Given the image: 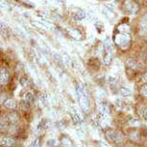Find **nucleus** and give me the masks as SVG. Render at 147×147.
Returning a JSON list of instances; mask_svg holds the SVG:
<instances>
[{
  "label": "nucleus",
  "instance_id": "nucleus-26",
  "mask_svg": "<svg viewBox=\"0 0 147 147\" xmlns=\"http://www.w3.org/2000/svg\"><path fill=\"white\" fill-rule=\"evenodd\" d=\"M140 94L142 95L143 97L147 98V85H143L140 89Z\"/></svg>",
  "mask_w": 147,
  "mask_h": 147
},
{
  "label": "nucleus",
  "instance_id": "nucleus-10",
  "mask_svg": "<svg viewBox=\"0 0 147 147\" xmlns=\"http://www.w3.org/2000/svg\"><path fill=\"white\" fill-rule=\"evenodd\" d=\"M3 106L8 109H15L16 107V103L13 98H8L6 101H4Z\"/></svg>",
  "mask_w": 147,
  "mask_h": 147
},
{
  "label": "nucleus",
  "instance_id": "nucleus-24",
  "mask_svg": "<svg viewBox=\"0 0 147 147\" xmlns=\"http://www.w3.org/2000/svg\"><path fill=\"white\" fill-rule=\"evenodd\" d=\"M108 81H109V83L111 84V86H115V85H116V79H115V77H108Z\"/></svg>",
  "mask_w": 147,
  "mask_h": 147
},
{
  "label": "nucleus",
  "instance_id": "nucleus-20",
  "mask_svg": "<svg viewBox=\"0 0 147 147\" xmlns=\"http://www.w3.org/2000/svg\"><path fill=\"white\" fill-rule=\"evenodd\" d=\"M57 146V140L55 138H51L46 142V147H56Z\"/></svg>",
  "mask_w": 147,
  "mask_h": 147
},
{
  "label": "nucleus",
  "instance_id": "nucleus-7",
  "mask_svg": "<svg viewBox=\"0 0 147 147\" xmlns=\"http://www.w3.org/2000/svg\"><path fill=\"white\" fill-rule=\"evenodd\" d=\"M138 28L141 34H146L147 33V14L141 16L140 23H138Z\"/></svg>",
  "mask_w": 147,
  "mask_h": 147
},
{
  "label": "nucleus",
  "instance_id": "nucleus-15",
  "mask_svg": "<svg viewBox=\"0 0 147 147\" xmlns=\"http://www.w3.org/2000/svg\"><path fill=\"white\" fill-rule=\"evenodd\" d=\"M117 30L121 33H129L130 32V26L126 23L119 24L117 27Z\"/></svg>",
  "mask_w": 147,
  "mask_h": 147
},
{
  "label": "nucleus",
  "instance_id": "nucleus-5",
  "mask_svg": "<svg viewBox=\"0 0 147 147\" xmlns=\"http://www.w3.org/2000/svg\"><path fill=\"white\" fill-rule=\"evenodd\" d=\"M16 144V140L12 137H0V145L3 147H13Z\"/></svg>",
  "mask_w": 147,
  "mask_h": 147
},
{
  "label": "nucleus",
  "instance_id": "nucleus-21",
  "mask_svg": "<svg viewBox=\"0 0 147 147\" xmlns=\"http://www.w3.org/2000/svg\"><path fill=\"white\" fill-rule=\"evenodd\" d=\"M25 100L27 102H29L30 104H32L33 102H34V96H33V94L32 93H30V92H28V93H26V95H25Z\"/></svg>",
  "mask_w": 147,
  "mask_h": 147
},
{
  "label": "nucleus",
  "instance_id": "nucleus-17",
  "mask_svg": "<svg viewBox=\"0 0 147 147\" xmlns=\"http://www.w3.org/2000/svg\"><path fill=\"white\" fill-rule=\"evenodd\" d=\"M112 54L113 53H110V52H106V54L104 55V57H103V63L106 66H110L111 62H112Z\"/></svg>",
  "mask_w": 147,
  "mask_h": 147
},
{
  "label": "nucleus",
  "instance_id": "nucleus-9",
  "mask_svg": "<svg viewBox=\"0 0 147 147\" xmlns=\"http://www.w3.org/2000/svg\"><path fill=\"white\" fill-rule=\"evenodd\" d=\"M68 34L70 35V37H72V38L74 39V40H76V41L82 40V37H83L82 33L80 32L78 29H76V28L68 29Z\"/></svg>",
  "mask_w": 147,
  "mask_h": 147
},
{
  "label": "nucleus",
  "instance_id": "nucleus-23",
  "mask_svg": "<svg viewBox=\"0 0 147 147\" xmlns=\"http://www.w3.org/2000/svg\"><path fill=\"white\" fill-rule=\"evenodd\" d=\"M61 141H62V143H63L65 146H66V147H69V146L71 145V144H70V141H69V139H68V138L66 137H62V140H61Z\"/></svg>",
  "mask_w": 147,
  "mask_h": 147
},
{
  "label": "nucleus",
  "instance_id": "nucleus-2",
  "mask_svg": "<svg viewBox=\"0 0 147 147\" xmlns=\"http://www.w3.org/2000/svg\"><path fill=\"white\" fill-rule=\"evenodd\" d=\"M131 42V37H130L129 33H121L118 32L115 36V43L120 48L124 49Z\"/></svg>",
  "mask_w": 147,
  "mask_h": 147
},
{
  "label": "nucleus",
  "instance_id": "nucleus-27",
  "mask_svg": "<svg viewBox=\"0 0 147 147\" xmlns=\"http://www.w3.org/2000/svg\"><path fill=\"white\" fill-rule=\"evenodd\" d=\"M31 147H40V137H37L35 139V141L33 142L32 146Z\"/></svg>",
  "mask_w": 147,
  "mask_h": 147
},
{
  "label": "nucleus",
  "instance_id": "nucleus-1",
  "mask_svg": "<svg viewBox=\"0 0 147 147\" xmlns=\"http://www.w3.org/2000/svg\"><path fill=\"white\" fill-rule=\"evenodd\" d=\"M77 95H78V100L81 109L84 110L86 113H88L90 110V95H88V89L83 84L77 85Z\"/></svg>",
  "mask_w": 147,
  "mask_h": 147
},
{
  "label": "nucleus",
  "instance_id": "nucleus-29",
  "mask_svg": "<svg viewBox=\"0 0 147 147\" xmlns=\"http://www.w3.org/2000/svg\"><path fill=\"white\" fill-rule=\"evenodd\" d=\"M40 100H41V103L44 105V106H47V100H46V97L45 96H41V98H40Z\"/></svg>",
  "mask_w": 147,
  "mask_h": 147
},
{
  "label": "nucleus",
  "instance_id": "nucleus-8",
  "mask_svg": "<svg viewBox=\"0 0 147 147\" xmlns=\"http://www.w3.org/2000/svg\"><path fill=\"white\" fill-rule=\"evenodd\" d=\"M10 122L8 120L6 115H2L0 117V131L1 132H6L8 127L10 126Z\"/></svg>",
  "mask_w": 147,
  "mask_h": 147
},
{
  "label": "nucleus",
  "instance_id": "nucleus-28",
  "mask_svg": "<svg viewBox=\"0 0 147 147\" xmlns=\"http://www.w3.org/2000/svg\"><path fill=\"white\" fill-rule=\"evenodd\" d=\"M0 6H1V7H3L4 9H6V10H10L9 5H8V4L6 3V2L2 1V0H0Z\"/></svg>",
  "mask_w": 147,
  "mask_h": 147
},
{
  "label": "nucleus",
  "instance_id": "nucleus-4",
  "mask_svg": "<svg viewBox=\"0 0 147 147\" xmlns=\"http://www.w3.org/2000/svg\"><path fill=\"white\" fill-rule=\"evenodd\" d=\"M124 7H125V10L131 15H135L140 10V5L138 4V2L136 1H127L125 4H124Z\"/></svg>",
  "mask_w": 147,
  "mask_h": 147
},
{
  "label": "nucleus",
  "instance_id": "nucleus-3",
  "mask_svg": "<svg viewBox=\"0 0 147 147\" xmlns=\"http://www.w3.org/2000/svg\"><path fill=\"white\" fill-rule=\"evenodd\" d=\"M107 135H108V137H109L112 141H113L115 144H120L122 141H123V135H122L120 132L108 131Z\"/></svg>",
  "mask_w": 147,
  "mask_h": 147
},
{
  "label": "nucleus",
  "instance_id": "nucleus-22",
  "mask_svg": "<svg viewBox=\"0 0 147 147\" xmlns=\"http://www.w3.org/2000/svg\"><path fill=\"white\" fill-rule=\"evenodd\" d=\"M29 105H30V103L27 102L26 100H23V101H21V103H20V106L24 110H27L29 109Z\"/></svg>",
  "mask_w": 147,
  "mask_h": 147
},
{
  "label": "nucleus",
  "instance_id": "nucleus-6",
  "mask_svg": "<svg viewBox=\"0 0 147 147\" xmlns=\"http://www.w3.org/2000/svg\"><path fill=\"white\" fill-rule=\"evenodd\" d=\"M10 80V73L7 69L2 68L0 69V84L6 85L9 83Z\"/></svg>",
  "mask_w": 147,
  "mask_h": 147
},
{
  "label": "nucleus",
  "instance_id": "nucleus-14",
  "mask_svg": "<svg viewBox=\"0 0 147 147\" xmlns=\"http://www.w3.org/2000/svg\"><path fill=\"white\" fill-rule=\"evenodd\" d=\"M119 93H120V95L122 97H129L132 95L131 89H129V88H127V87H121L120 89H119Z\"/></svg>",
  "mask_w": 147,
  "mask_h": 147
},
{
  "label": "nucleus",
  "instance_id": "nucleus-32",
  "mask_svg": "<svg viewBox=\"0 0 147 147\" xmlns=\"http://www.w3.org/2000/svg\"><path fill=\"white\" fill-rule=\"evenodd\" d=\"M142 135H144V137H147V127L143 128V130H142Z\"/></svg>",
  "mask_w": 147,
  "mask_h": 147
},
{
  "label": "nucleus",
  "instance_id": "nucleus-25",
  "mask_svg": "<svg viewBox=\"0 0 147 147\" xmlns=\"http://www.w3.org/2000/svg\"><path fill=\"white\" fill-rule=\"evenodd\" d=\"M55 58H56L57 62L60 63V65L63 67V59L62 58V56H61V55H59L58 53H55Z\"/></svg>",
  "mask_w": 147,
  "mask_h": 147
},
{
  "label": "nucleus",
  "instance_id": "nucleus-18",
  "mask_svg": "<svg viewBox=\"0 0 147 147\" xmlns=\"http://www.w3.org/2000/svg\"><path fill=\"white\" fill-rule=\"evenodd\" d=\"M103 14L105 16H107L108 18H113V16H115V14H113V10L112 9H109L108 7H106L104 9V12H103Z\"/></svg>",
  "mask_w": 147,
  "mask_h": 147
},
{
  "label": "nucleus",
  "instance_id": "nucleus-13",
  "mask_svg": "<svg viewBox=\"0 0 147 147\" xmlns=\"http://www.w3.org/2000/svg\"><path fill=\"white\" fill-rule=\"evenodd\" d=\"M98 110H99V113H102V114H104V115H109L110 111H111L110 107H108V105L104 104V103H102V104L99 105Z\"/></svg>",
  "mask_w": 147,
  "mask_h": 147
},
{
  "label": "nucleus",
  "instance_id": "nucleus-16",
  "mask_svg": "<svg viewBox=\"0 0 147 147\" xmlns=\"http://www.w3.org/2000/svg\"><path fill=\"white\" fill-rule=\"evenodd\" d=\"M85 18H86V13L82 10L77 11V12L74 14V18H75L76 21H82V19H84Z\"/></svg>",
  "mask_w": 147,
  "mask_h": 147
},
{
  "label": "nucleus",
  "instance_id": "nucleus-12",
  "mask_svg": "<svg viewBox=\"0 0 147 147\" xmlns=\"http://www.w3.org/2000/svg\"><path fill=\"white\" fill-rule=\"evenodd\" d=\"M104 49H106V52L113 53V43H112V41H111L110 37H107L104 40Z\"/></svg>",
  "mask_w": 147,
  "mask_h": 147
},
{
  "label": "nucleus",
  "instance_id": "nucleus-30",
  "mask_svg": "<svg viewBox=\"0 0 147 147\" xmlns=\"http://www.w3.org/2000/svg\"><path fill=\"white\" fill-rule=\"evenodd\" d=\"M21 83H22V85H23V86H29V81L27 79H23L21 80Z\"/></svg>",
  "mask_w": 147,
  "mask_h": 147
},
{
  "label": "nucleus",
  "instance_id": "nucleus-31",
  "mask_svg": "<svg viewBox=\"0 0 147 147\" xmlns=\"http://www.w3.org/2000/svg\"><path fill=\"white\" fill-rule=\"evenodd\" d=\"M142 117L145 119V120H147V109H145L143 110V112H142Z\"/></svg>",
  "mask_w": 147,
  "mask_h": 147
},
{
  "label": "nucleus",
  "instance_id": "nucleus-11",
  "mask_svg": "<svg viewBox=\"0 0 147 147\" xmlns=\"http://www.w3.org/2000/svg\"><path fill=\"white\" fill-rule=\"evenodd\" d=\"M8 120H9L10 124L16 125L19 121V116L16 112H11L9 114H6Z\"/></svg>",
  "mask_w": 147,
  "mask_h": 147
},
{
  "label": "nucleus",
  "instance_id": "nucleus-19",
  "mask_svg": "<svg viewBox=\"0 0 147 147\" xmlns=\"http://www.w3.org/2000/svg\"><path fill=\"white\" fill-rule=\"evenodd\" d=\"M0 32L3 33L4 35H6L7 33L9 32V28H8V26L4 23H2L1 21H0Z\"/></svg>",
  "mask_w": 147,
  "mask_h": 147
},
{
  "label": "nucleus",
  "instance_id": "nucleus-33",
  "mask_svg": "<svg viewBox=\"0 0 147 147\" xmlns=\"http://www.w3.org/2000/svg\"><path fill=\"white\" fill-rule=\"evenodd\" d=\"M100 144H101V146L102 147H110L109 145H107L106 143H104V142H100Z\"/></svg>",
  "mask_w": 147,
  "mask_h": 147
}]
</instances>
